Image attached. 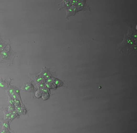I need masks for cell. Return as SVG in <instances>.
<instances>
[{
  "label": "cell",
  "instance_id": "1",
  "mask_svg": "<svg viewBox=\"0 0 137 133\" xmlns=\"http://www.w3.org/2000/svg\"><path fill=\"white\" fill-rule=\"evenodd\" d=\"M78 11V10L76 6H70L66 10V17L67 18L70 16L74 15Z\"/></svg>",
  "mask_w": 137,
  "mask_h": 133
},
{
  "label": "cell",
  "instance_id": "2",
  "mask_svg": "<svg viewBox=\"0 0 137 133\" xmlns=\"http://www.w3.org/2000/svg\"><path fill=\"white\" fill-rule=\"evenodd\" d=\"M22 89L27 92H32L34 90V87L32 84L30 83H27L25 84L23 87Z\"/></svg>",
  "mask_w": 137,
  "mask_h": 133
},
{
  "label": "cell",
  "instance_id": "3",
  "mask_svg": "<svg viewBox=\"0 0 137 133\" xmlns=\"http://www.w3.org/2000/svg\"><path fill=\"white\" fill-rule=\"evenodd\" d=\"M44 79H47L48 78H51V75L49 70L46 69H45L42 72L40 75Z\"/></svg>",
  "mask_w": 137,
  "mask_h": 133
},
{
  "label": "cell",
  "instance_id": "4",
  "mask_svg": "<svg viewBox=\"0 0 137 133\" xmlns=\"http://www.w3.org/2000/svg\"><path fill=\"white\" fill-rule=\"evenodd\" d=\"M0 120L1 121L2 125V129L6 130L7 131H9L10 130V126H9V121L6 120H3L2 119H0Z\"/></svg>",
  "mask_w": 137,
  "mask_h": 133
},
{
  "label": "cell",
  "instance_id": "5",
  "mask_svg": "<svg viewBox=\"0 0 137 133\" xmlns=\"http://www.w3.org/2000/svg\"><path fill=\"white\" fill-rule=\"evenodd\" d=\"M84 1L83 0H78V3L76 6L77 8L78 11V10H84L85 8V3L84 2Z\"/></svg>",
  "mask_w": 137,
  "mask_h": 133
},
{
  "label": "cell",
  "instance_id": "6",
  "mask_svg": "<svg viewBox=\"0 0 137 133\" xmlns=\"http://www.w3.org/2000/svg\"><path fill=\"white\" fill-rule=\"evenodd\" d=\"M16 109V111L17 113L18 114V115H23V114H25L27 111L25 109L22 107V106H18L17 107H15Z\"/></svg>",
  "mask_w": 137,
  "mask_h": 133
},
{
  "label": "cell",
  "instance_id": "7",
  "mask_svg": "<svg viewBox=\"0 0 137 133\" xmlns=\"http://www.w3.org/2000/svg\"><path fill=\"white\" fill-rule=\"evenodd\" d=\"M61 5L60 6H62L61 8H63V7H67V8H69L70 6H72V5L70 3V0H64V2H63V3H62Z\"/></svg>",
  "mask_w": 137,
  "mask_h": 133
},
{
  "label": "cell",
  "instance_id": "8",
  "mask_svg": "<svg viewBox=\"0 0 137 133\" xmlns=\"http://www.w3.org/2000/svg\"><path fill=\"white\" fill-rule=\"evenodd\" d=\"M3 111L4 112V120L8 121L10 117L11 113H10L8 110H6V109H4V110H3Z\"/></svg>",
  "mask_w": 137,
  "mask_h": 133
},
{
  "label": "cell",
  "instance_id": "9",
  "mask_svg": "<svg viewBox=\"0 0 137 133\" xmlns=\"http://www.w3.org/2000/svg\"><path fill=\"white\" fill-rule=\"evenodd\" d=\"M54 83L57 87H59L62 86L63 85V82L61 81L60 80L56 79L55 78L54 80Z\"/></svg>",
  "mask_w": 137,
  "mask_h": 133
},
{
  "label": "cell",
  "instance_id": "10",
  "mask_svg": "<svg viewBox=\"0 0 137 133\" xmlns=\"http://www.w3.org/2000/svg\"><path fill=\"white\" fill-rule=\"evenodd\" d=\"M35 79H36V82H37L39 83H43V82H44L45 80V79L41 75L37 76L35 78Z\"/></svg>",
  "mask_w": 137,
  "mask_h": 133
},
{
  "label": "cell",
  "instance_id": "11",
  "mask_svg": "<svg viewBox=\"0 0 137 133\" xmlns=\"http://www.w3.org/2000/svg\"><path fill=\"white\" fill-rule=\"evenodd\" d=\"M45 86L46 88L49 89H51V88H54L56 87V86L54 84V83H51V84H50V83H45Z\"/></svg>",
  "mask_w": 137,
  "mask_h": 133
},
{
  "label": "cell",
  "instance_id": "12",
  "mask_svg": "<svg viewBox=\"0 0 137 133\" xmlns=\"http://www.w3.org/2000/svg\"><path fill=\"white\" fill-rule=\"evenodd\" d=\"M9 93L12 96V95L15 94V88L13 87H11L9 89Z\"/></svg>",
  "mask_w": 137,
  "mask_h": 133
},
{
  "label": "cell",
  "instance_id": "13",
  "mask_svg": "<svg viewBox=\"0 0 137 133\" xmlns=\"http://www.w3.org/2000/svg\"><path fill=\"white\" fill-rule=\"evenodd\" d=\"M14 106H15V107L21 106V104L19 100L18 99L14 100Z\"/></svg>",
  "mask_w": 137,
  "mask_h": 133
},
{
  "label": "cell",
  "instance_id": "14",
  "mask_svg": "<svg viewBox=\"0 0 137 133\" xmlns=\"http://www.w3.org/2000/svg\"><path fill=\"white\" fill-rule=\"evenodd\" d=\"M15 106L14 105H9L8 107V110L10 113H11L13 111H14L15 110Z\"/></svg>",
  "mask_w": 137,
  "mask_h": 133
},
{
  "label": "cell",
  "instance_id": "15",
  "mask_svg": "<svg viewBox=\"0 0 137 133\" xmlns=\"http://www.w3.org/2000/svg\"><path fill=\"white\" fill-rule=\"evenodd\" d=\"M42 93L40 91L38 90L35 93V96L37 97V98H41L42 96Z\"/></svg>",
  "mask_w": 137,
  "mask_h": 133
},
{
  "label": "cell",
  "instance_id": "16",
  "mask_svg": "<svg viewBox=\"0 0 137 133\" xmlns=\"http://www.w3.org/2000/svg\"><path fill=\"white\" fill-rule=\"evenodd\" d=\"M42 97V98H43V100H47L48 98H49V94L48 93H43Z\"/></svg>",
  "mask_w": 137,
  "mask_h": 133
},
{
  "label": "cell",
  "instance_id": "17",
  "mask_svg": "<svg viewBox=\"0 0 137 133\" xmlns=\"http://www.w3.org/2000/svg\"><path fill=\"white\" fill-rule=\"evenodd\" d=\"M55 78H49L45 80L46 81V83H50V84H51V83H53L54 81L55 80Z\"/></svg>",
  "mask_w": 137,
  "mask_h": 133
},
{
  "label": "cell",
  "instance_id": "18",
  "mask_svg": "<svg viewBox=\"0 0 137 133\" xmlns=\"http://www.w3.org/2000/svg\"><path fill=\"white\" fill-rule=\"evenodd\" d=\"M7 84L4 81H0V88H6Z\"/></svg>",
  "mask_w": 137,
  "mask_h": 133
},
{
  "label": "cell",
  "instance_id": "19",
  "mask_svg": "<svg viewBox=\"0 0 137 133\" xmlns=\"http://www.w3.org/2000/svg\"><path fill=\"white\" fill-rule=\"evenodd\" d=\"M39 91H40L42 93H46L49 92V90L46 88H39Z\"/></svg>",
  "mask_w": 137,
  "mask_h": 133
},
{
  "label": "cell",
  "instance_id": "20",
  "mask_svg": "<svg viewBox=\"0 0 137 133\" xmlns=\"http://www.w3.org/2000/svg\"><path fill=\"white\" fill-rule=\"evenodd\" d=\"M8 104L10 105H14V99L10 97L9 98Z\"/></svg>",
  "mask_w": 137,
  "mask_h": 133
},
{
  "label": "cell",
  "instance_id": "21",
  "mask_svg": "<svg viewBox=\"0 0 137 133\" xmlns=\"http://www.w3.org/2000/svg\"><path fill=\"white\" fill-rule=\"evenodd\" d=\"M37 86L39 88H45V85L43 83H39L37 84Z\"/></svg>",
  "mask_w": 137,
  "mask_h": 133
},
{
  "label": "cell",
  "instance_id": "22",
  "mask_svg": "<svg viewBox=\"0 0 137 133\" xmlns=\"http://www.w3.org/2000/svg\"><path fill=\"white\" fill-rule=\"evenodd\" d=\"M126 42L129 44H130V45H133V42L130 39H127V40H126Z\"/></svg>",
  "mask_w": 137,
  "mask_h": 133
},
{
  "label": "cell",
  "instance_id": "23",
  "mask_svg": "<svg viewBox=\"0 0 137 133\" xmlns=\"http://www.w3.org/2000/svg\"><path fill=\"white\" fill-rule=\"evenodd\" d=\"M133 37H134L135 38H137V35H133Z\"/></svg>",
  "mask_w": 137,
  "mask_h": 133
},
{
  "label": "cell",
  "instance_id": "24",
  "mask_svg": "<svg viewBox=\"0 0 137 133\" xmlns=\"http://www.w3.org/2000/svg\"><path fill=\"white\" fill-rule=\"evenodd\" d=\"M1 52L0 51V56H1Z\"/></svg>",
  "mask_w": 137,
  "mask_h": 133
},
{
  "label": "cell",
  "instance_id": "25",
  "mask_svg": "<svg viewBox=\"0 0 137 133\" xmlns=\"http://www.w3.org/2000/svg\"><path fill=\"white\" fill-rule=\"evenodd\" d=\"M10 133V132H9V131H7V133Z\"/></svg>",
  "mask_w": 137,
  "mask_h": 133
}]
</instances>
